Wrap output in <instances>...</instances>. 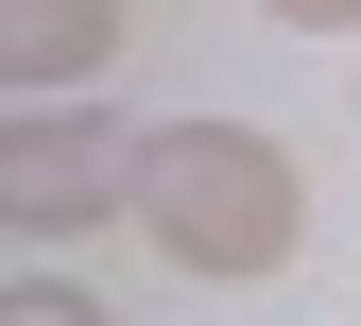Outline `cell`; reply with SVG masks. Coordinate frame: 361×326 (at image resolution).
Here are the masks:
<instances>
[{
	"label": "cell",
	"mask_w": 361,
	"mask_h": 326,
	"mask_svg": "<svg viewBox=\"0 0 361 326\" xmlns=\"http://www.w3.org/2000/svg\"><path fill=\"white\" fill-rule=\"evenodd\" d=\"M138 223H155V258L172 275H276L310 241V189H293V137H258V120H155V172H138Z\"/></svg>",
	"instance_id": "obj_1"
},
{
	"label": "cell",
	"mask_w": 361,
	"mask_h": 326,
	"mask_svg": "<svg viewBox=\"0 0 361 326\" xmlns=\"http://www.w3.org/2000/svg\"><path fill=\"white\" fill-rule=\"evenodd\" d=\"M155 172L138 120H18L0 137V223H35V241H86V223H121Z\"/></svg>",
	"instance_id": "obj_2"
},
{
	"label": "cell",
	"mask_w": 361,
	"mask_h": 326,
	"mask_svg": "<svg viewBox=\"0 0 361 326\" xmlns=\"http://www.w3.org/2000/svg\"><path fill=\"white\" fill-rule=\"evenodd\" d=\"M121 52V0H0V86H86Z\"/></svg>",
	"instance_id": "obj_3"
},
{
	"label": "cell",
	"mask_w": 361,
	"mask_h": 326,
	"mask_svg": "<svg viewBox=\"0 0 361 326\" xmlns=\"http://www.w3.org/2000/svg\"><path fill=\"white\" fill-rule=\"evenodd\" d=\"M0 326H104V309H86L69 275H35V292H0Z\"/></svg>",
	"instance_id": "obj_4"
},
{
	"label": "cell",
	"mask_w": 361,
	"mask_h": 326,
	"mask_svg": "<svg viewBox=\"0 0 361 326\" xmlns=\"http://www.w3.org/2000/svg\"><path fill=\"white\" fill-rule=\"evenodd\" d=\"M276 35H361V0H276Z\"/></svg>",
	"instance_id": "obj_5"
}]
</instances>
